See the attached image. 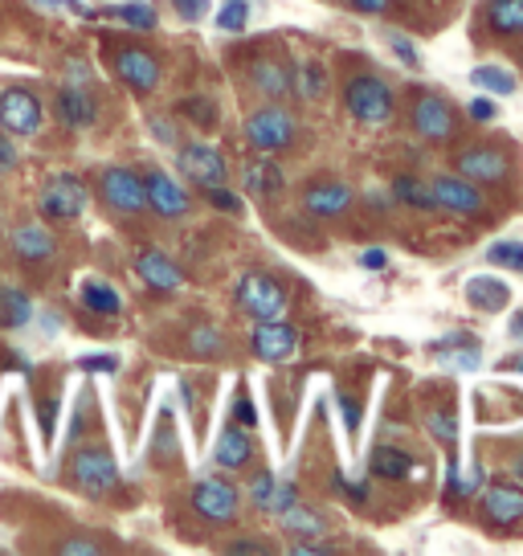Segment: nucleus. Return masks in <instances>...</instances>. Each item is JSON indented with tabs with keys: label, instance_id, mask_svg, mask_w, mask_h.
<instances>
[{
	"label": "nucleus",
	"instance_id": "50",
	"mask_svg": "<svg viewBox=\"0 0 523 556\" xmlns=\"http://www.w3.org/2000/svg\"><path fill=\"white\" fill-rule=\"evenodd\" d=\"M511 340H523V312L511 315Z\"/></svg>",
	"mask_w": 523,
	"mask_h": 556
},
{
	"label": "nucleus",
	"instance_id": "42",
	"mask_svg": "<svg viewBox=\"0 0 523 556\" xmlns=\"http://www.w3.org/2000/svg\"><path fill=\"white\" fill-rule=\"evenodd\" d=\"M233 417L242 421L245 430H254V421H258V414H254V401L245 397V393H242V397H238V401H233Z\"/></svg>",
	"mask_w": 523,
	"mask_h": 556
},
{
	"label": "nucleus",
	"instance_id": "41",
	"mask_svg": "<svg viewBox=\"0 0 523 556\" xmlns=\"http://www.w3.org/2000/svg\"><path fill=\"white\" fill-rule=\"evenodd\" d=\"M78 368H82V372H115L119 361H115V356H82Z\"/></svg>",
	"mask_w": 523,
	"mask_h": 556
},
{
	"label": "nucleus",
	"instance_id": "45",
	"mask_svg": "<svg viewBox=\"0 0 523 556\" xmlns=\"http://www.w3.org/2000/svg\"><path fill=\"white\" fill-rule=\"evenodd\" d=\"M467 115H471V119H479V123H490V119H495V103H490V99H471Z\"/></svg>",
	"mask_w": 523,
	"mask_h": 556
},
{
	"label": "nucleus",
	"instance_id": "43",
	"mask_svg": "<svg viewBox=\"0 0 523 556\" xmlns=\"http://www.w3.org/2000/svg\"><path fill=\"white\" fill-rule=\"evenodd\" d=\"M388 46H393V53H397L401 62H409V66H418V50H413V46H409V41H405L401 34H388Z\"/></svg>",
	"mask_w": 523,
	"mask_h": 556
},
{
	"label": "nucleus",
	"instance_id": "49",
	"mask_svg": "<svg viewBox=\"0 0 523 556\" xmlns=\"http://www.w3.org/2000/svg\"><path fill=\"white\" fill-rule=\"evenodd\" d=\"M352 4H356L360 13H372V17H377V13H384V9H388V0H352Z\"/></svg>",
	"mask_w": 523,
	"mask_h": 556
},
{
	"label": "nucleus",
	"instance_id": "13",
	"mask_svg": "<svg viewBox=\"0 0 523 556\" xmlns=\"http://www.w3.org/2000/svg\"><path fill=\"white\" fill-rule=\"evenodd\" d=\"M250 348H254V356L262 361H270V365H282V361H291L298 348V331L291 324H282V319H262L254 336H250Z\"/></svg>",
	"mask_w": 523,
	"mask_h": 556
},
{
	"label": "nucleus",
	"instance_id": "37",
	"mask_svg": "<svg viewBox=\"0 0 523 556\" xmlns=\"http://www.w3.org/2000/svg\"><path fill=\"white\" fill-rule=\"evenodd\" d=\"M298 94L303 99H319L323 94V66H315V62H307V66H298Z\"/></svg>",
	"mask_w": 523,
	"mask_h": 556
},
{
	"label": "nucleus",
	"instance_id": "44",
	"mask_svg": "<svg viewBox=\"0 0 523 556\" xmlns=\"http://www.w3.org/2000/svg\"><path fill=\"white\" fill-rule=\"evenodd\" d=\"M173 4H176V9H180V13H184L189 21H201L205 13H209V0H173Z\"/></svg>",
	"mask_w": 523,
	"mask_h": 556
},
{
	"label": "nucleus",
	"instance_id": "5",
	"mask_svg": "<svg viewBox=\"0 0 523 556\" xmlns=\"http://www.w3.org/2000/svg\"><path fill=\"white\" fill-rule=\"evenodd\" d=\"M111 70H115L131 90H140V94L160 87V62L148 50H140V46L115 41V50H111Z\"/></svg>",
	"mask_w": 523,
	"mask_h": 556
},
{
	"label": "nucleus",
	"instance_id": "18",
	"mask_svg": "<svg viewBox=\"0 0 523 556\" xmlns=\"http://www.w3.org/2000/svg\"><path fill=\"white\" fill-rule=\"evenodd\" d=\"M352 205V189L348 185H311V189L303 192V208L315 213V217H340L344 208Z\"/></svg>",
	"mask_w": 523,
	"mask_h": 556
},
{
	"label": "nucleus",
	"instance_id": "11",
	"mask_svg": "<svg viewBox=\"0 0 523 556\" xmlns=\"http://www.w3.org/2000/svg\"><path fill=\"white\" fill-rule=\"evenodd\" d=\"M430 192H434V208H450L458 217H474V213L487 208L479 185L467 180V176H437L434 185H430Z\"/></svg>",
	"mask_w": 523,
	"mask_h": 556
},
{
	"label": "nucleus",
	"instance_id": "26",
	"mask_svg": "<svg viewBox=\"0 0 523 556\" xmlns=\"http://www.w3.org/2000/svg\"><path fill=\"white\" fill-rule=\"evenodd\" d=\"M279 523H282V532H291V536H323V528H328L319 511L303 507L298 500L286 507V511H279Z\"/></svg>",
	"mask_w": 523,
	"mask_h": 556
},
{
	"label": "nucleus",
	"instance_id": "52",
	"mask_svg": "<svg viewBox=\"0 0 523 556\" xmlns=\"http://www.w3.org/2000/svg\"><path fill=\"white\" fill-rule=\"evenodd\" d=\"M511 368H515V372H523V356H515V361H511Z\"/></svg>",
	"mask_w": 523,
	"mask_h": 556
},
{
	"label": "nucleus",
	"instance_id": "3",
	"mask_svg": "<svg viewBox=\"0 0 523 556\" xmlns=\"http://www.w3.org/2000/svg\"><path fill=\"white\" fill-rule=\"evenodd\" d=\"M245 139L254 152H282L295 143V119L282 106H262L245 119Z\"/></svg>",
	"mask_w": 523,
	"mask_h": 556
},
{
	"label": "nucleus",
	"instance_id": "33",
	"mask_svg": "<svg viewBox=\"0 0 523 556\" xmlns=\"http://www.w3.org/2000/svg\"><path fill=\"white\" fill-rule=\"evenodd\" d=\"M245 25H250V4H245V0H226V4H221V13H217V29H226V34H242Z\"/></svg>",
	"mask_w": 523,
	"mask_h": 556
},
{
	"label": "nucleus",
	"instance_id": "25",
	"mask_svg": "<svg viewBox=\"0 0 523 556\" xmlns=\"http://www.w3.org/2000/svg\"><path fill=\"white\" fill-rule=\"evenodd\" d=\"M213 458H217V467H245L250 458H254V442L245 438V430H226V434L217 438V451H213Z\"/></svg>",
	"mask_w": 523,
	"mask_h": 556
},
{
	"label": "nucleus",
	"instance_id": "47",
	"mask_svg": "<svg viewBox=\"0 0 523 556\" xmlns=\"http://www.w3.org/2000/svg\"><path fill=\"white\" fill-rule=\"evenodd\" d=\"M17 164V143H9V139L0 136V173H9Z\"/></svg>",
	"mask_w": 523,
	"mask_h": 556
},
{
	"label": "nucleus",
	"instance_id": "48",
	"mask_svg": "<svg viewBox=\"0 0 523 556\" xmlns=\"http://www.w3.org/2000/svg\"><path fill=\"white\" fill-rule=\"evenodd\" d=\"M41 4H53V9H71V13H78V17H94L87 4H78V0H41Z\"/></svg>",
	"mask_w": 523,
	"mask_h": 556
},
{
	"label": "nucleus",
	"instance_id": "24",
	"mask_svg": "<svg viewBox=\"0 0 523 556\" xmlns=\"http://www.w3.org/2000/svg\"><path fill=\"white\" fill-rule=\"evenodd\" d=\"M34 319V299L17 287H0V328H25Z\"/></svg>",
	"mask_w": 523,
	"mask_h": 556
},
{
	"label": "nucleus",
	"instance_id": "53",
	"mask_svg": "<svg viewBox=\"0 0 523 556\" xmlns=\"http://www.w3.org/2000/svg\"><path fill=\"white\" fill-rule=\"evenodd\" d=\"M515 475H520V479H523V454H520V458H515Z\"/></svg>",
	"mask_w": 523,
	"mask_h": 556
},
{
	"label": "nucleus",
	"instance_id": "22",
	"mask_svg": "<svg viewBox=\"0 0 523 556\" xmlns=\"http://www.w3.org/2000/svg\"><path fill=\"white\" fill-rule=\"evenodd\" d=\"M250 78H254V87L266 94V99H282V94H291V70L282 66V62H270V58H258L254 66H250Z\"/></svg>",
	"mask_w": 523,
	"mask_h": 556
},
{
	"label": "nucleus",
	"instance_id": "17",
	"mask_svg": "<svg viewBox=\"0 0 523 556\" xmlns=\"http://www.w3.org/2000/svg\"><path fill=\"white\" fill-rule=\"evenodd\" d=\"M483 516H487L490 523H499V528L523 520V491L507 483L487 486V495H483Z\"/></svg>",
	"mask_w": 523,
	"mask_h": 556
},
{
	"label": "nucleus",
	"instance_id": "28",
	"mask_svg": "<svg viewBox=\"0 0 523 556\" xmlns=\"http://www.w3.org/2000/svg\"><path fill=\"white\" fill-rule=\"evenodd\" d=\"M279 189H282L279 164H270V160L245 164V192H254V197H275Z\"/></svg>",
	"mask_w": 523,
	"mask_h": 556
},
{
	"label": "nucleus",
	"instance_id": "12",
	"mask_svg": "<svg viewBox=\"0 0 523 556\" xmlns=\"http://www.w3.org/2000/svg\"><path fill=\"white\" fill-rule=\"evenodd\" d=\"M180 173L196 180L201 189H209V185H226V156L213 148V143H189V148H180Z\"/></svg>",
	"mask_w": 523,
	"mask_h": 556
},
{
	"label": "nucleus",
	"instance_id": "27",
	"mask_svg": "<svg viewBox=\"0 0 523 556\" xmlns=\"http://www.w3.org/2000/svg\"><path fill=\"white\" fill-rule=\"evenodd\" d=\"M487 25L495 34L515 37L523 34V0H490L487 4Z\"/></svg>",
	"mask_w": 523,
	"mask_h": 556
},
{
	"label": "nucleus",
	"instance_id": "2",
	"mask_svg": "<svg viewBox=\"0 0 523 556\" xmlns=\"http://www.w3.org/2000/svg\"><path fill=\"white\" fill-rule=\"evenodd\" d=\"M233 299H238V307H242L250 319H258V324L262 319H282V312H286V291H282L270 275H258V270H250V275L238 278Z\"/></svg>",
	"mask_w": 523,
	"mask_h": 556
},
{
	"label": "nucleus",
	"instance_id": "46",
	"mask_svg": "<svg viewBox=\"0 0 523 556\" xmlns=\"http://www.w3.org/2000/svg\"><path fill=\"white\" fill-rule=\"evenodd\" d=\"M360 266H365V270H384V266H388V254H384V250H365V254H360Z\"/></svg>",
	"mask_w": 523,
	"mask_h": 556
},
{
	"label": "nucleus",
	"instance_id": "30",
	"mask_svg": "<svg viewBox=\"0 0 523 556\" xmlns=\"http://www.w3.org/2000/svg\"><path fill=\"white\" fill-rule=\"evenodd\" d=\"M78 299H82V307H87L90 315H119L123 299L115 287H103V282H87L82 291H78Z\"/></svg>",
	"mask_w": 523,
	"mask_h": 556
},
{
	"label": "nucleus",
	"instance_id": "40",
	"mask_svg": "<svg viewBox=\"0 0 523 556\" xmlns=\"http://www.w3.org/2000/svg\"><path fill=\"white\" fill-rule=\"evenodd\" d=\"M430 430H434L442 442H454L458 438V426H454V414H434L430 417Z\"/></svg>",
	"mask_w": 523,
	"mask_h": 556
},
{
	"label": "nucleus",
	"instance_id": "34",
	"mask_svg": "<svg viewBox=\"0 0 523 556\" xmlns=\"http://www.w3.org/2000/svg\"><path fill=\"white\" fill-rule=\"evenodd\" d=\"M123 25H131V29H156V9L152 4H119V9H111Z\"/></svg>",
	"mask_w": 523,
	"mask_h": 556
},
{
	"label": "nucleus",
	"instance_id": "32",
	"mask_svg": "<svg viewBox=\"0 0 523 556\" xmlns=\"http://www.w3.org/2000/svg\"><path fill=\"white\" fill-rule=\"evenodd\" d=\"M474 87L490 90V94H515V78L499 66H474Z\"/></svg>",
	"mask_w": 523,
	"mask_h": 556
},
{
	"label": "nucleus",
	"instance_id": "7",
	"mask_svg": "<svg viewBox=\"0 0 523 556\" xmlns=\"http://www.w3.org/2000/svg\"><path fill=\"white\" fill-rule=\"evenodd\" d=\"M74 486H82L87 495H106L111 486L119 483V467H115V458L99 446H87V451L74 454Z\"/></svg>",
	"mask_w": 523,
	"mask_h": 556
},
{
	"label": "nucleus",
	"instance_id": "4",
	"mask_svg": "<svg viewBox=\"0 0 523 556\" xmlns=\"http://www.w3.org/2000/svg\"><path fill=\"white\" fill-rule=\"evenodd\" d=\"M99 197L111 213H143L148 208V192H143V176H136L131 168H106L99 176Z\"/></svg>",
	"mask_w": 523,
	"mask_h": 556
},
{
	"label": "nucleus",
	"instance_id": "19",
	"mask_svg": "<svg viewBox=\"0 0 523 556\" xmlns=\"http://www.w3.org/2000/svg\"><path fill=\"white\" fill-rule=\"evenodd\" d=\"M136 270L148 287H156V291H176L180 287V270H176L173 258H164L160 250H143L140 258H136Z\"/></svg>",
	"mask_w": 523,
	"mask_h": 556
},
{
	"label": "nucleus",
	"instance_id": "35",
	"mask_svg": "<svg viewBox=\"0 0 523 556\" xmlns=\"http://www.w3.org/2000/svg\"><path fill=\"white\" fill-rule=\"evenodd\" d=\"M487 258L495 262V266H507V270L523 275V242H495L487 250Z\"/></svg>",
	"mask_w": 523,
	"mask_h": 556
},
{
	"label": "nucleus",
	"instance_id": "8",
	"mask_svg": "<svg viewBox=\"0 0 523 556\" xmlns=\"http://www.w3.org/2000/svg\"><path fill=\"white\" fill-rule=\"evenodd\" d=\"M454 168H458V176L474 180V185H503L507 176H511V160H507L499 148H490V143H479V148H467V152H458Z\"/></svg>",
	"mask_w": 523,
	"mask_h": 556
},
{
	"label": "nucleus",
	"instance_id": "31",
	"mask_svg": "<svg viewBox=\"0 0 523 556\" xmlns=\"http://www.w3.org/2000/svg\"><path fill=\"white\" fill-rule=\"evenodd\" d=\"M393 197H397L401 205L434 208V192H430V185H421V180H413V176H397V180H393Z\"/></svg>",
	"mask_w": 523,
	"mask_h": 556
},
{
	"label": "nucleus",
	"instance_id": "39",
	"mask_svg": "<svg viewBox=\"0 0 523 556\" xmlns=\"http://www.w3.org/2000/svg\"><path fill=\"white\" fill-rule=\"evenodd\" d=\"M205 201L217 208H226V213H238V208H242V201H238L233 192H226V185H209V189H205Z\"/></svg>",
	"mask_w": 523,
	"mask_h": 556
},
{
	"label": "nucleus",
	"instance_id": "6",
	"mask_svg": "<svg viewBox=\"0 0 523 556\" xmlns=\"http://www.w3.org/2000/svg\"><path fill=\"white\" fill-rule=\"evenodd\" d=\"M90 192L87 185L78 180V176L62 173L53 176L50 185H46V192H41V213L50 217V222H74L82 208H87Z\"/></svg>",
	"mask_w": 523,
	"mask_h": 556
},
{
	"label": "nucleus",
	"instance_id": "10",
	"mask_svg": "<svg viewBox=\"0 0 523 556\" xmlns=\"http://www.w3.org/2000/svg\"><path fill=\"white\" fill-rule=\"evenodd\" d=\"M192 511L209 523H229L238 516V486L229 479H205L192 491Z\"/></svg>",
	"mask_w": 523,
	"mask_h": 556
},
{
	"label": "nucleus",
	"instance_id": "20",
	"mask_svg": "<svg viewBox=\"0 0 523 556\" xmlns=\"http://www.w3.org/2000/svg\"><path fill=\"white\" fill-rule=\"evenodd\" d=\"M467 299H471V307H479V312H503L507 303H511V291H507V282H499V278L490 275H479L467 282Z\"/></svg>",
	"mask_w": 523,
	"mask_h": 556
},
{
	"label": "nucleus",
	"instance_id": "9",
	"mask_svg": "<svg viewBox=\"0 0 523 556\" xmlns=\"http://www.w3.org/2000/svg\"><path fill=\"white\" fill-rule=\"evenodd\" d=\"M0 127L9 136H34L37 127H41V99L25 87L4 90L0 94Z\"/></svg>",
	"mask_w": 523,
	"mask_h": 556
},
{
	"label": "nucleus",
	"instance_id": "36",
	"mask_svg": "<svg viewBox=\"0 0 523 556\" xmlns=\"http://www.w3.org/2000/svg\"><path fill=\"white\" fill-rule=\"evenodd\" d=\"M176 111H184V119H192L196 127H213L217 123V103H209V99H184Z\"/></svg>",
	"mask_w": 523,
	"mask_h": 556
},
{
	"label": "nucleus",
	"instance_id": "38",
	"mask_svg": "<svg viewBox=\"0 0 523 556\" xmlns=\"http://www.w3.org/2000/svg\"><path fill=\"white\" fill-rule=\"evenodd\" d=\"M192 352H196V356H213V352H221V331L196 328L192 331Z\"/></svg>",
	"mask_w": 523,
	"mask_h": 556
},
{
	"label": "nucleus",
	"instance_id": "16",
	"mask_svg": "<svg viewBox=\"0 0 523 556\" xmlns=\"http://www.w3.org/2000/svg\"><path fill=\"white\" fill-rule=\"evenodd\" d=\"M58 119L66 123V127H90V123L99 119L94 99L87 94V83H66L62 87V94H58Z\"/></svg>",
	"mask_w": 523,
	"mask_h": 556
},
{
	"label": "nucleus",
	"instance_id": "14",
	"mask_svg": "<svg viewBox=\"0 0 523 556\" xmlns=\"http://www.w3.org/2000/svg\"><path fill=\"white\" fill-rule=\"evenodd\" d=\"M143 192H148V208L156 217H184L189 213V192L180 189L173 176L148 173L143 176Z\"/></svg>",
	"mask_w": 523,
	"mask_h": 556
},
{
	"label": "nucleus",
	"instance_id": "15",
	"mask_svg": "<svg viewBox=\"0 0 523 556\" xmlns=\"http://www.w3.org/2000/svg\"><path fill=\"white\" fill-rule=\"evenodd\" d=\"M413 127H418V136H425V139H450L454 136L450 103L437 99V94H421L418 103H413Z\"/></svg>",
	"mask_w": 523,
	"mask_h": 556
},
{
	"label": "nucleus",
	"instance_id": "51",
	"mask_svg": "<svg viewBox=\"0 0 523 556\" xmlns=\"http://www.w3.org/2000/svg\"><path fill=\"white\" fill-rule=\"evenodd\" d=\"M66 553H99L94 544H66Z\"/></svg>",
	"mask_w": 523,
	"mask_h": 556
},
{
	"label": "nucleus",
	"instance_id": "23",
	"mask_svg": "<svg viewBox=\"0 0 523 556\" xmlns=\"http://www.w3.org/2000/svg\"><path fill=\"white\" fill-rule=\"evenodd\" d=\"M13 254H17L21 262H46V258L53 254L50 229H41V226H21L17 233H13Z\"/></svg>",
	"mask_w": 523,
	"mask_h": 556
},
{
	"label": "nucleus",
	"instance_id": "21",
	"mask_svg": "<svg viewBox=\"0 0 523 556\" xmlns=\"http://www.w3.org/2000/svg\"><path fill=\"white\" fill-rule=\"evenodd\" d=\"M250 500L262 507V511H286V507L295 504V486L291 483H279L275 475H258L254 479V486H250Z\"/></svg>",
	"mask_w": 523,
	"mask_h": 556
},
{
	"label": "nucleus",
	"instance_id": "29",
	"mask_svg": "<svg viewBox=\"0 0 523 556\" xmlns=\"http://www.w3.org/2000/svg\"><path fill=\"white\" fill-rule=\"evenodd\" d=\"M368 470L377 479H405L413 470V463H409V454L393 451V446H377V451L368 454Z\"/></svg>",
	"mask_w": 523,
	"mask_h": 556
},
{
	"label": "nucleus",
	"instance_id": "1",
	"mask_svg": "<svg viewBox=\"0 0 523 556\" xmlns=\"http://www.w3.org/2000/svg\"><path fill=\"white\" fill-rule=\"evenodd\" d=\"M344 103H348L352 119L368 123V127H381V123H388L393 119V111H397L393 90H388V83L377 78V74H360V78H352L348 90H344Z\"/></svg>",
	"mask_w": 523,
	"mask_h": 556
}]
</instances>
